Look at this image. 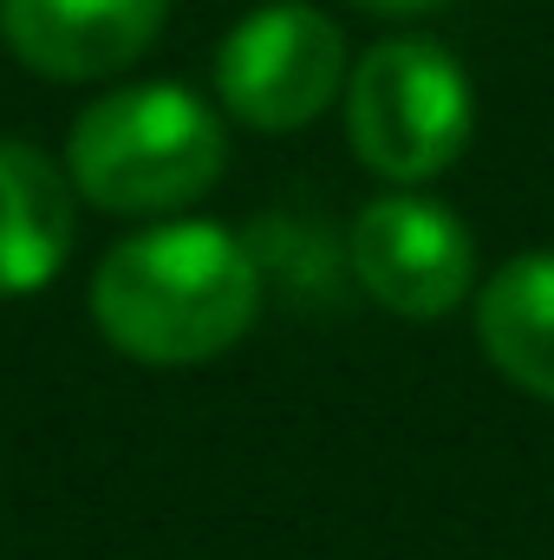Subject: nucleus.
Returning a JSON list of instances; mask_svg holds the SVG:
<instances>
[{"label": "nucleus", "mask_w": 554, "mask_h": 560, "mask_svg": "<svg viewBox=\"0 0 554 560\" xmlns=\"http://www.w3.org/2000/svg\"><path fill=\"white\" fill-rule=\"evenodd\" d=\"M262 313V261L222 222H157L92 275L99 332L138 365H203Z\"/></svg>", "instance_id": "obj_1"}, {"label": "nucleus", "mask_w": 554, "mask_h": 560, "mask_svg": "<svg viewBox=\"0 0 554 560\" xmlns=\"http://www.w3.org/2000/svg\"><path fill=\"white\" fill-rule=\"evenodd\" d=\"M476 125V98L463 66L437 39H379L353 72H346V138L359 163L399 189L443 176Z\"/></svg>", "instance_id": "obj_3"}, {"label": "nucleus", "mask_w": 554, "mask_h": 560, "mask_svg": "<svg viewBox=\"0 0 554 560\" xmlns=\"http://www.w3.org/2000/svg\"><path fill=\"white\" fill-rule=\"evenodd\" d=\"M353 7H366V13H417L430 0H353Z\"/></svg>", "instance_id": "obj_9"}, {"label": "nucleus", "mask_w": 554, "mask_h": 560, "mask_svg": "<svg viewBox=\"0 0 554 560\" xmlns=\"http://www.w3.org/2000/svg\"><path fill=\"white\" fill-rule=\"evenodd\" d=\"M476 339L509 385L554 405V248H529L483 280Z\"/></svg>", "instance_id": "obj_8"}, {"label": "nucleus", "mask_w": 554, "mask_h": 560, "mask_svg": "<svg viewBox=\"0 0 554 560\" xmlns=\"http://www.w3.org/2000/svg\"><path fill=\"white\" fill-rule=\"evenodd\" d=\"M346 261L359 287L399 313V319H443L450 306L470 300L476 280V242L463 229V215H450L437 196H379L353 215L346 235Z\"/></svg>", "instance_id": "obj_5"}, {"label": "nucleus", "mask_w": 554, "mask_h": 560, "mask_svg": "<svg viewBox=\"0 0 554 560\" xmlns=\"http://www.w3.org/2000/svg\"><path fill=\"white\" fill-rule=\"evenodd\" d=\"M229 163L222 118L189 85H118L72 118L66 176L105 215H170L216 189Z\"/></svg>", "instance_id": "obj_2"}, {"label": "nucleus", "mask_w": 554, "mask_h": 560, "mask_svg": "<svg viewBox=\"0 0 554 560\" xmlns=\"http://www.w3.org/2000/svg\"><path fill=\"white\" fill-rule=\"evenodd\" d=\"M170 0H0V39L39 79H112L150 52Z\"/></svg>", "instance_id": "obj_6"}, {"label": "nucleus", "mask_w": 554, "mask_h": 560, "mask_svg": "<svg viewBox=\"0 0 554 560\" xmlns=\"http://www.w3.org/2000/svg\"><path fill=\"white\" fill-rule=\"evenodd\" d=\"M216 92L249 131H300L346 92V33L307 0H268L229 26Z\"/></svg>", "instance_id": "obj_4"}, {"label": "nucleus", "mask_w": 554, "mask_h": 560, "mask_svg": "<svg viewBox=\"0 0 554 560\" xmlns=\"http://www.w3.org/2000/svg\"><path fill=\"white\" fill-rule=\"evenodd\" d=\"M79 235L72 176L33 143H0V300L39 293L66 268Z\"/></svg>", "instance_id": "obj_7"}]
</instances>
